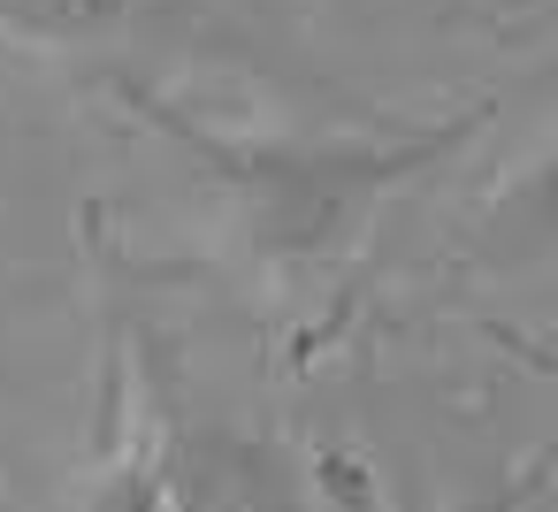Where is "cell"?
<instances>
[{"mask_svg": "<svg viewBox=\"0 0 558 512\" xmlns=\"http://www.w3.org/2000/svg\"><path fill=\"white\" fill-rule=\"evenodd\" d=\"M154 123L230 184L253 260H260L268 276H283V283L329 276V268L352 253V237L367 230V215H375L398 184H413L421 169H436V161L474 131V115H466V123L398 131V138H329V146L253 138V146H245V138H215V131L184 123L177 108H154Z\"/></svg>", "mask_w": 558, "mask_h": 512, "instance_id": "obj_1", "label": "cell"}, {"mask_svg": "<svg viewBox=\"0 0 558 512\" xmlns=\"http://www.w3.org/2000/svg\"><path fill=\"white\" fill-rule=\"evenodd\" d=\"M85 512H192L169 459H161V443L146 428H131V413L116 420V436H108V451L85 481Z\"/></svg>", "mask_w": 558, "mask_h": 512, "instance_id": "obj_2", "label": "cell"}, {"mask_svg": "<svg viewBox=\"0 0 558 512\" xmlns=\"http://www.w3.org/2000/svg\"><path fill=\"white\" fill-rule=\"evenodd\" d=\"M131 16V0H0V39L24 47H85Z\"/></svg>", "mask_w": 558, "mask_h": 512, "instance_id": "obj_3", "label": "cell"}, {"mask_svg": "<svg viewBox=\"0 0 558 512\" xmlns=\"http://www.w3.org/2000/svg\"><path fill=\"white\" fill-rule=\"evenodd\" d=\"M543 481H550V451H535V459H527V466H520L489 504H474V512H527V504L543 497ZM314 489H322V504H329V512H383L375 474H367L360 459H337V451H329V459H322V474H314Z\"/></svg>", "mask_w": 558, "mask_h": 512, "instance_id": "obj_4", "label": "cell"}]
</instances>
